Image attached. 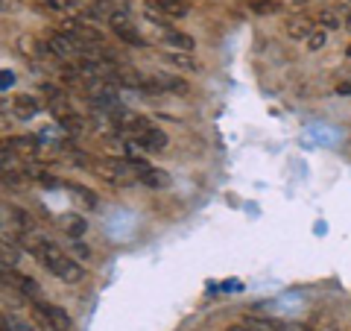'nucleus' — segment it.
<instances>
[{
  "instance_id": "obj_26",
  "label": "nucleus",
  "mask_w": 351,
  "mask_h": 331,
  "mask_svg": "<svg viewBox=\"0 0 351 331\" xmlns=\"http://www.w3.org/2000/svg\"><path fill=\"white\" fill-rule=\"evenodd\" d=\"M343 27H346V30H351V12L346 15V21H343Z\"/></svg>"
},
{
  "instance_id": "obj_1",
  "label": "nucleus",
  "mask_w": 351,
  "mask_h": 331,
  "mask_svg": "<svg viewBox=\"0 0 351 331\" xmlns=\"http://www.w3.org/2000/svg\"><path fill=\"white\" fill-rule=\"evenodd\" d=\"M18 244L24 247L29 255H36L53 275H59L62 282H71V284L82 282V275H85V273H82V267H80V261H73L71 255H64V252H62L56 244H53V240L27 231V235H21V238H18Z\"/></svg>"
},
{
  "instance_id": "obj_4",
  "label": "nucleus",
  "mask_w": 351,
  "mask_h": 331,
  "mask_svg": "<svg viewBox=\"0 0 351 331\" xmlns=\"http://www.w3.org/2000/svg\"><path fill=\"white\" fill-rule=\"evenodd\" d=\"M129 161H132V168H135L141 185L152 187V191H158V187H167V185H170V176L164 173V170L149 168V164H147V161H141V159H129Z\"/></svg>"
},
{
  "instance_id": "obj_22",
  "label": "nucleus",
  "mask_w": 351,
  "mask_h": 331,
  "mask_svg": "<svg viewBox=\"0 0 351 331\" xmlns=\"http://www.w3.org/2000/svg\"><path fill=\"white\" fill-rule=\"evenodd\" d=\"M15 82V76H12V71H3V82H0V85H3V91H6V88L9 85H12Z\"/></svg>"
},
{
  "instance_id": "obj_11",
  "label": "nucleus",
  "mask_w": 351,
  "mask_h": 331,
  "mask_svg": "<svg viewBox=\"0 0 351 331\" xmlns=\"http://www.w3.org/2000/svg\"><path fill=\"white\" fill-rule=\"evenodd\" d=\"M313 24H316V21H311L307 15H295V18L287 21V36L290 38H311Z\"/></svg>"
},
{
  "instance_id": "obj_10",
  "label": "nucleus",
  "mask_w": 351,
  "mask_h": 331,
  "mask_svg": "<svg viewBox=\"0 0 351 331\" xmlns=\"http://www.w3.org/2000/svg\"><path fill=\"white\" fill-rule=\"evenodd\" d=\"M3 144H6V147H12L18 156H24V159H36V156H38V141H36V138L18 135V138H6Z\"/></svg>"
},
{
  "instance_id": "obj_14",
  "label": "nucleus",
  "mask_w": 351,
  "mask_h": 331,
  "mask_svg": "<svg viewBox=\"0 0 351 331\" xmlns=\"http://www.w3.org/2000/svg\"><path fill=\"white\" fill-rule=\"evenodd\" d=\"M62 229H64V235H68L71 240H80V238L85 235L88 223H85V217H82V214H68V217L62 220Z\"/></svg>"
},
{
  "instance_id": "obj_2",
  "label": "nucleus",
  "mask_w": 351,
  "mask_h": 331,
  "mask_svg": "<svg viewBox=\"0 0 351 331\" xmlns=\"http://www.w3.org/2000/svg\"><path fill=\"white\" fill-rule=\"evenodd\" d=\"M32 311H36V317H38V323H41L44 331H71V326H73V319L68 317V311L59 308V305L36 299V308H32Z\"/></svg>"
},
{
  "instance_id": "obj_21",
  "label": "nucleus",
  "mask_w": 351,
  "mask_h": 331,
  "mask_svg": "<svg viewBox=\"0 0 351 331\" xmlns=\"http://www.w3.org/2000/svg\"><path fill=\"white\" fill-rule=\"evenodd\" d=\"M322 44H325V32H322V30H313L311 38H307V47H311V50H319Z\"/></svg>"
},
{
  "instance_id": "obj_24",
  "label": "nucleus",
  "mask_w": 351,
  "mask_h": 331,
  "mask_svg": "<svg viewBox=\"0 0 351 331\" xmlns=\"http://www.w3.org/2000/svg\"><path fill=\"white\" fill-rule=\"evenodd\" d=\"M337 94H351V82H339L337 85Z\"/></svg>"
},
{
  "instance_id": "obj_25",
  "label": "nucleus",
  "mask_w": 351,
  "mask_h": 331,
  "mask_svg": "<svg viewBox=\"0 0 351 331\" xmlns=\"http://www.w3.org/2000/svg\"><path fill=\"white\" fill-rule=\"evenodd\" d=\"M226 331H252V328L249 326H228Z\"/></svg>"
},
{
  "instance_id": "obj_15",
  "label": "nucleus",
  "mask_w": 351,
  "mask_h": 331,
  "mask_svg": "<svg viewBox=\"0 0 351 331\" xmlns=\"http://www.w3.org/2000/svg\"><path fill=\"white\" fill-rule=\"evenodd\" d=\"M50 112H53V117H56L59 124H62V120H68V117H73V115H76L73 109H71V103L64 100V97H62L59 91L53 94V100H50Z\"/></svg>"
},
{
  "instance_id": "obj_5",
  "label": "nucleus",
  "mask_w": 351,
  "mask_h": 331,
  "mask_svg": "<svg viewBox=\"0 0 351 331\" xmlns=\"http://www.w3.org/2000/svg\"><path fill=\"white\" fill-rule=\"evenodd\" d=\"M3 282L6 284H15V288L24 293V296H29L32 302L41 296V288H38V282L36 279H29V275H24V273H18V270H9V267H3Z\"/></svg>"
},
{
  "instance_id": "obj_16",
  "label": "nucleus",
  "mask_w": 351,
  "mask_h": 331,
  "mask_svg": "<svg viewBox=\"0 0 351 331\" xmlns=\"http://www.w3.org/2000/svg\"><path fill=\"white\" fill-rule=\"evenodd\" d=\"M164 62H170V65H176V68H182V71H196L199 68V62L191 59V53H164Z\"/></svg>"
},
{
  "instance_id": "obj_7",
  "label": "nucleus",
  "mask_w": 351,
  "mask_h": 331,
  "mask_svg": "<svg viewBox=\"0 0 351 331\" xmlns=\"http://www.w3.org/2000/svg\"><path fill=\"white\" fill-rule=\"evenodd\" d=\"M152 12H158V15H167V18H184L191 12V6H188V0H147Z\"/></svg>"
},
{
  "instance_id": "obj_20",
  "label": "nucleus",
  "mask_w": 351,
  "mask_h": 331,
  "mask_svg": "<svg viewBox=\"0 0 351 331\" xmlns=\"http://www.w3.org/2000/svg\"><path fill=\"white\" fill-rule=\"evenodd\" d=\"M18 264V249H9V240H3V267H15Z\"/></svg>"
},
{
  "instance_id": "obj_17",
  "label": "nucleus",
  "mask_w": 351,
  "mask_h": 331,
  "mask_svg": "<svg viewBox=\"0 0 351 331\" xmlns=\"http://www.w3.org/2000/svg\"><path fill=\"white\" fill-rule=\"evenodd\" d=\"M316 24L325 27V30H339V15L331 12V9H322V12L316 15Z\"/></svg>"
},
{
  "instance_id": "obj_6",
  "label": "nucleus",
  "mask_w": 351,
  "mask_h": 331,
  "mask_svg": "<svg viewBox=\"0 0 351 331\" xmlns=\"http://www.w3.org/2000/svg\"><path fill=\"white\" fill-rule=\"evenodd\" d=\"M47 50L53 53V56H59V59H71L73 56V53L76 50H80V44H76L71 36H68V32H53V36L47 38ZM82 53V50H80Z\"/></svg>"
},
{
  "instance_id": "obj_19",
  "label": "nucleus",
  "mask_w": 351,
  "mask_h": 331,
  "mask_svg": "<svg viewBox=\"0 0 351 331\" xmlns=\"http://www.w3.org/2000/svg\"><path fill=\"white\" fill-rule=\"evenodd\" d=\"M71 191H73V196H76V200H82V203H85V208H94V205H97V196H94L91 191H88V187L73 185Z\"/></svg>"
},
{
  "instance_id": "obj_12",
  "label": "nucleus",
  "mask_w": 351,
  "mask_h": 331,
  "mask_svg": "<svg viewBox=\"0 0 351 331\" xmlns=\"http://www.w3.org/2000/svg\"><path fill=\"white\" fill-rule=\"evenodd\" d=\"M135 144H141L147 152H161V150H167V135L158 129V126H152L149 132L141 141H135Z\"/></svg>"
},
{
  "instance_id": "obj_8",
  "label": "nucleus",
  "mask_w": 351,
  "mask_h": 331,
  "mask_svg": "<svg viewBox=\"0 0 351 331\" xmlns=\"http://www.w3.org/2000/svg\"><path fill=\"white\" fill-rule=\"evenodd\" d=\"M149 88H152V91H158V88H164V91L191 94V85L184 82L182 76H176V73H161V76H156V80H149Z\"/></svg>"
},
{
  "instance_id": "obj_9",
  "label": "nucleus",
  "mask_w": 351,
  "mask_h": 331,
  "mask_svg": "<svg viewBox=\"0 0 351 331\" xmlns=\"http://www.w3.org/2000/svg\"><path fill=\"white\" fill-rule=\"evenodd\" d=\"M164 44H167L170 50H176V53H193L196 50V41L191 36H184V32H176V30L164 32Z\"/></svg>"
},
{
  "instance_id": "obj_23",
  "label": "nucleus",
  "mask_w": 351,
  "mask_h": 331,
  "mask_svg": "<svg viewBox=\"0 0 351 331\" xmlns=\"http://www.w3.org/2000/svg\"><path fill=\"white\" fill-rule=\"evenodd\" d=\"M53 9H68V0H47Z\"/></svg>"
},
{
  "instance_id": "obj_3",
  "label": "nucleus",
  "mask_w": 351,
  "mask_h": 331,
  "mask_svg": "<svg viewBox=\"0 0 351 331\" xmlns=\"http://www.w3.org/2000/svg\"><path fill=\"white\" fill-rule=\"evenodd\" d=\"M108 27H112V32L117 38H123L126 44H135V47H144V38L138 36V30L132 27V21H129V15L126 12H112L108 15Z\"/></svg>"
},
{
  "instance_id": "obj_13",
  "label": "nucleus",
  "mask_w": 351,
  "mask_h": 331,
  "mask_svg": "<svg viewBox=\"0 0 351 331\" xmlns=\"http://www.w3.org/2000/svg\"><path fill=\"white\" fill-rule=\"evenodd\" d=\"M15 115L21 117V120H27V117H36V112H38V100L32 94H18L15 97Z\"/></svg>"
},
{
  "instance_id": "obj_18",
  "label": "nucleus",
  "mask_w": 351,
  "mask_h": 331,
  "mask_svg": "<svg viewBox=\"0 0 351 331\" xmlns=\"http://www.w3.org/2000/svg\"><path fill=\"white\" fill-rule=\"evenodd\" d=\"M281 3L278 0H255L252 3V12H258V15H272V12H278Z\"/></svg>"
},
{
  "instance_id": "obj_27",
  "label": "nucleus",
  "mask_w": 351,
  "mask_h": 331,
  "mask_svg": "<svg viewBox=\"0 0 351 331\" xmlns=\"http://www.w3.org/2000/svg\"><path fill=\"white\" fill-rule=\"evenodd\" d=\"M346 53H348V56H351V44H348V50H346Z\"/></svg>"
}]
</instances>
